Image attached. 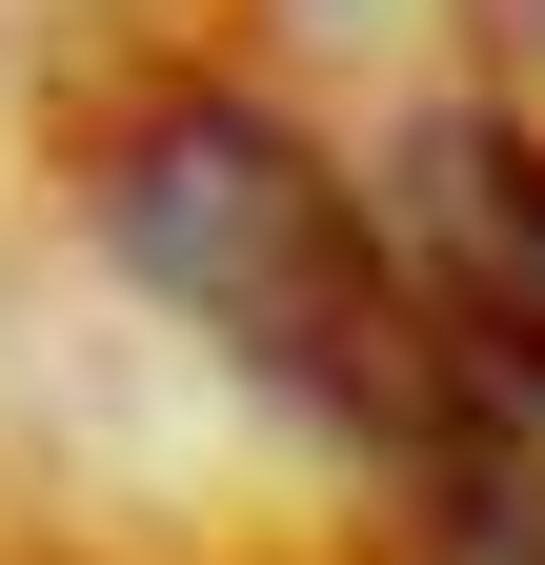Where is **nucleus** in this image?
<instances>
[{
  "instance_id": "2",
  "label": "nucleus",
  "mask_w": 545,
  "mask_h": 565,
  "mask_svg": "<svg viewBox=\"0 0 545 565\" xmlns=\"http://www.w3.org/2000/svg\"><path fill=\"white\" fill-rule=\"evenodd\" d=\"M425 121L525 202V243H545V0H464V82H445Z\"/></svg>"
},
{
  "instance_id": "1",
  "label": "nucleus",
  "mask_w": 545,
  "mask_h": 565,
  "mask_svg": "<svg viewBox=\"0 0 545 565\" xmlns=\"http://www.w3.org/2000/svg\"><path fill=\"white\" fill-rule=\"evenodd\" d=\"M82 202L243 384H284L364 465H425V364H445L425 343V263H404L384 182H344L263 82H202V61L142 82L82 141Z\"/></svg>"
}]
</instances>
